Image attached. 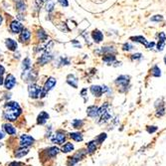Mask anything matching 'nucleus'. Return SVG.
I'll list each match as a JSON object with an SVG mask.
<instances>
[{"label": "nucleus", "instance_id": "nucleus-1", "mask_svg": "<svg viewBox=\"0 0 166 166\" xmlns=\"http://www.w3.org/2000/svg\"><path fill=\"white\" fill-rule=\"evenodd\" d=\"M22 113V108L16 102H7L4 105L3 118L7 121H16Z\"/></svg>", "mask_w": 166, "mask_h": 166}, {"label": "nucleus", "instance_id": "nucleus-2", "mask_svg": "<svg viewBox=\"0 0 166 166\" xmlns=\"http://www.w3.org/2000/svg\"><path fill=\"white\" fill-rule=\"evenodd\" d=\"M88 155L87 149L82 148L80 150L76 151L72 156H70L67 160V166H75L76 164H78L81 160H83L85 157Z\"/></svg>", "mask_w": 166, "mask_h": 166}, {"label": "nucleus", "instance_id": "nucleus-3", "mask_svg": "<svg viewBox=\"0 0 166 166\" xmlns=\"http://www.w3.org/2000/svg\"><path fill=\"white\" fill-rule=\"evenodd\" d=\"M129 79H130L129 76H126V75L119 76V77L116 78V80L115 81V84L118 88V91L121 92H127L128 87H129V82H130Z\"/></svg>", "mask_w": 166, "mask_h": 166}, {"label": "nucleus", "instance_id": "nucleus-4", "mask_svg": "<svg viewBox=\"0 0 166 166\" xmlns=\"http://www.w3.org/2000/svg\"><path fill=\"white\" fill-rule=\"evenodd\" d=\"M66 134H67L66 131H64L62 129L56 130V132L51 135V141L54 144H57V145H62L67 140Z\"/></svg>", "mask_w": 166, "mask_h": 166}, {"label": "nucleus", "instance_id": "nucleus-5", "mask_svg": "<svg viewBox=\"0 0 166 166\" xmlns=\"http://www.w3.org/2000/svg\"><path fill=\"white\" fill-rule=\"evenodd\" d=\"M60 152V149L58 147H56V146H51V147H48L44 149V150L42 151V158L43 159H47V160H50V159H54L57 155L59 154Z\"/></svg>", "mask_w": 166, "mask_h": 166}, {"label": "nucleus", "instance_id": "nucleus-6", "mask_svg": "<svg viewBox=\"0 0 166 166\" xmlns=\"http://www.w3.org/2000/svg\"><path fill=\"white\" fill-rule=\"evenodd\" d=\"M42 91H43V88H41L40 86L36 85V84H30L28 87L29 97H32V99L41 97V96H42Z\"/></svg>", "mask_w": 166, "mask_h": 166}, {"label": "nucleus", "instance_id": "nucleus-7", "mask_svg": "<svg viewBox=\"0 0 166 166\" xmlns=\"http://www.w3.org/2000/svg\"><path fill=\"white\" fill-rule=\"evenodd\" d=\"M34 142V137L29 134H22L19 137V146H22V147H30L33 145Z\"/></svg>", "mask_w": 166, "mask_h": 166}, {"label": "nucleus", "instance_id": "nucleus-8", "mask_svg": "<svg viewBox=\"0 0 166 166\" xmlns=\"http://www.w3.org/2000/svg\"><path fill=\"white\" fill-rule=\"evenodd\" d=\"M57 84V81L55 80L54 78H49L47 81H46L44 87H43V91H42V96L41 97H44L46 95L48 94L49 92L51 91V89H53L54 87L56 86Z\"/></svg>", "mask_w": 166, "mask_h": 166}, {"label": "nucleus", "instance_id": "nucleus-9", "mask_svg": "<svg viewBox=\"0 0 166 166\" xmlns=\"http://www.w3.org/2000/svg\"><path fill=\"white\" fill-rule=\"evenodd\" d=\"M155 108H156L155 115H156L157 118H161V116L165 115V105L162 100H157L155 102Z\"/></svg>", "mask_w": 166, "mask_h": 166}, {"label": "nucleus", "instance_id": "nucleus-10", "mask_svg": "<svg viewBox=\"0 0 166 166\" xmlns=\"http://www.w3.org/2000/svg\"><path fill=\"white\" fill-rule=\"evenodd\" d=\"M36 78H37V73L35 72V71H30L29 69L23 72L22 79H23V81L27 82V83H31V82L35 81Z\"/></svg>", "mask_w": 166, "mask_h": 166}, {"label": "nucleus", "instance_id": "nucleus-11", "mask_svg": "<svg viewBox=\"0 0 166 166\" xmlns=\"http://www.w3.org/2000/svg\"><path fill=\"white\" fill-rule=\"evenodd\" d=\"M130 40H132L133 42H137V43H140V44H143L145 46L147 49H152L154 47V42H151L149 43L146 41V39L142 36H136V37H130Z\"/></svg>", "mask_w": 166, "mask_h": 166}, {"label": "nucleus", "instance_id": "nucleus-12", "mask_svg": "<svg viewBox=\"0 0 166 166\" xmlns=\"http://www.w3.org/2000/svg\"><path fill=\"white\" fill-rule=\"evenodd\" d=\"M16 85V79L13 75L9 74L6 77V79H5L4 81V87L5 89H7V91H10V89H12L13 88L15 87Z\"/></svg>", "mask_w": 166, "mask_h": 166}, {"label": "nucleus", "instance_id": "nucleus-13", "mask_svg": "<svg viewBox=\"0 0 166 166\" xmlns=\"http://www.w3.org/2000/svg\"><path fill=\"white\" fill-rule=\"evenodd\" d=\"M2 128H3L5 133H7L8 135H11V136H15L16 133H17L16 127L12 123H10V122H6V123L2 124Z\"/></svg>", "mask_w": 166, "mask_h": 166}, {"label": "nucleus", "instance_id": "nucleus-14", "mask_svg": "<svg viewBox=\"0 0 166 166\" xmlns=\"http://www.w3.org/2000/svg\"><path fill=\"white\" fill-rule=\"evenodd\" d=\"M87 115L88 116L92 118H99L100 115V108L97 105H89V107L87 108Z\"/></svg>", "mask_w": 166, "mask_h": 166}, {"label": "nucleus", "instance_id": "nucleus-15", "mask_svg": "<svg viewBox=\"0 0 166 166\" xmlns=\"http://www.w3.org/2000/svg\"><path fill=\"white\" fill-rule=\"evenodd\" d=\"M28 153H29V147H22V146H19L17 149H15L14 156L16 158H22V157L26 156Z\"/></svg>", "mask_w": 166, "mask_h": 166}, {"label": "nucleus", "instance_id": "nucleus-16", "mask_svg": "<svg viewBox=\"0 0 166 166\" xmlns=\"http://www.w3.org/2000/svg\"><path fill=\"white\" fill-rule=\"evenodd\" d=\"M49 118H50V115H49L48 113H46L44 110L41 111L37 116V123L40 124V126H43V124H45L48 121Z\"/></svg>", "mask_w": 166, "mask_h": 166}, {"label": "nucleus", "instance_id": "nucleus-17", "mask_svg": "<svg viewBox=\"0 0 166 166\" xmlns=\"http://www.w3.org/2000/svg\"><path fill=\"white\" fill-rule=\"evenodd\" d=\"M97 148V143L96 140H91L89 142L87 143V152H88L89 155H92L96 152Z\"/></svg>", "mask_w": 166, "mask_h": 166}, {"label": "nucleus", "instance_id": "nucleus-18", "mask_svg": "<svg viewBox=\"0 0 166 166\" xmlns=\"http://www.w3.org/2000/svg\"><path fill=\"white\" fill-rule=\"evenodd\" d=\"M10 29H11V31L13 33L18 34V33H20V32H22L23 26H22V24L20 22H18V21H13V22L10 24Z\"/></svg>", "mask_w": 166, "mask_h": 166}, {"label": "nucleus", "instance_id": "nucleus-19", "mask_svg": "<svg viewBox=\"0 0 166 166\" xmlns=\"http://www.w3.org/2000/svg\"><path fill=\"white\" fill-rule=\"evenodd\" d=\"M69 137L72 140L76 141V142H82L84 140V135L83 133L80 131H75V132H71L69 134Z\"/></svg>", "mask_w": 166, "mask_h": 166}, {"label": "nucleus", "instance_id": "nucleus-20", "mask_svg": "<svg viewBox=\"0 0 166 166\" xmlns=\"http://www.w3.org/2000/svg\"><path fill=\"white\" fill-rule=\"evenodd\" d=\"M91 92L97 97H102L103 95L102 87H100V86H92L91 87Z\"/></svg>", "mask_w": 166, "mask_h": 166}, {"label": "nucleus", "instance_id": "nucleus-21", "mask_svg": "<svg viewBox=\"0 0 166 166\" xmlns=\"http://www.w3.org/2000/svg\"><path fill=\"white\" fill-rule=\"evenodd\" d=\"M52 58H53V56H52L49 52H46L44 55L41 56V58L39 59L38 63H39V65H45V64H47L48 62H50Z\"/></svg>", "mask_w": 166, "mask_h": 166}, {"label": "nucleus", "instance_id": "nucleus-22", "mask_svg": "<svg viewBox=\"0 0 166 166\" xmlns=\"http://www.w3.org/2000/svg\"><path fill=\"white\" fill-rule=\"evenodd\" d=\"M5 45H6L8 50L10 51H16V49H17V42L13 39H6Z\"/></svg>", "mask_w": 166, "mask_h": 166}, {"label": "nucleus", "instance_id": "nucleus-23", "mask_svg": "<svg viewBox=\"0 0 166 166\" xmlns=\"http://www.w3.org/2000/svg\"><path fill=\"white\" fill-rule=\"evenodd\" d=\"M74 149H75V146L72 142H66L62 146L61 151L63 152V153H70V152H72Z\"/></svg>", "mask_w": 166, "mask_h": 166}, {"label": "nucleus", "instance_id": "nucleus-24", "mask_svg": "<svg viewBox=\"0 0 166 166\" xmlns=\"http://www.w3.org/2000/svg\"><path fill=\"white\" fill-rule=\"evenodd\" d=\"M67 82L70 86H72L73 88L77 89L78 88V79L75 77L74 75H69L67 78Z\"/></svg>", "mask_w": 166, "mask_h": 166}, {"label": "nucleus", "instance_id": "nucleus-25", "mask_svg": "<svg viewBox=\"0 0 166 166\" xmlns=\"http://www.w3.org/2000/svg\"><path fill=\"white\" fill-rule=\"evenodd\" d=\"M92 39H94V41L96 43H100V41H102L103 39V35L100 31H99V30H95L94 32H92Z\"/></svg>", "mask_w": 166, "mask_h": 166}, {"label": "nucleus", "instance_id": "nucleus-26", "mask_svg": "<svg viewBox=\"0 0 166 166\" xmlns=\"http://www.w3.org/2000/svg\"><path fill=\"white\" fill-rule=\"evenodd\" d=\"M84 124H85V121H84L83 119L76 118L72 121V126L74 127L75 129H81L82 127L84 126Z\"/></svg>", "mask_w": 166, "mask_h": 166}, {"label": "nucleus", "instance_id": "nucleus-27", "mask_svg": "<svg viewBox=\"0 0 166 166\" xmlns=\"http://www.w3.org/2000/svg\"><path fill=\"white\" fill-rule=\"evenodd\" d=\"M30 37H31V33H30V31L28 29L22 30V33H21V35H20V40L22 41V42H26V41H28L30 39Z\"/></svg>", "mask_w": 166, "mask_h": 166}, {"label": "nucleus", "instance_id": "nucleus-28", "mask_svg": "<svg viewBox=\"0 0 166 166\" xmlns=\"http://www.w3.org/2000/svg\"><path fill=\"white\" fill-rule=\"evenodd\" d=\"M103 62H105V63H108V65H111L113 63V62L115 61V55H111V54H107L105 57L102 58Z\"/></svg>", "mask_w": 166, "mask_h": 166}, {"label": "nucleus", "instance_id": "nucleus-29", "mask_svg": "<svg viewBox=\"0 0 166 166\" xmlns=\"http://www.w3.org/2000/svg\"><path fill=\"white\" fill-rule=\"evenodd\" d=\"M107 137H108L107 133L102 132V133H100V134L97 135V136L96 138H95V140L97 141V145H100V144H102V143H103V141L107 139Z\"/></svg>", "mask_w": 166, "mask_h": 166}, {"label": "nucleus", "instance_id": "nucleus-30", "mask_svg": "<svg viewBox=\"0 0 166 166\" xmlns=\"http://www.w3.org/2000/svg\"><path fill=\"white\" fill-rule=\"evenodd\" d=\"M150 72H151V75L153 76V77L158 78V77H160V76H161V71H160V69H159L158 66H154V67L150 70Z\"/></svg>", "mask_w": 166, "mask_h": 166}, {"label": "nucleus", "instance_id": "nucleus-31", "mask_svg": "<svg viewBox=\"0 0 166 166\" xmlns=\"http://www.w3.org/2000/svg\"><path fill=\"white\" fill-rule=\"evenodd\" d=\"M30 68H31V60H30L29 58L24 59L23 64H22V69H23V71L29 70Z\"/></svg>", "mask_w": 166, "mask_h": 166}, {"label": "nucleus", "instance_id": "nucleus-32", "mask_svg": "<svg viewBox=\"0 0 166 166\" xmlns=\"http://www.w3.org/2000/svg\"><path fill=\"white\" fill-rule=\"evenodd\" d=\"M16 7L19 11H24L26 9V4L24 2V0H18L17 3H16Z\"/></svg>", "mask_w": 166, "mask_h": 166}, {"label": "nucleus", "instance_id": "nucleus-33", "mask_svg": "<svg viewBox=\"0 0 166 166\" xmlns=\"http://www.w3.org/2000/svg\"><path fill=\"white\" fill-rule=\"evenodd\" d=\"M37 35H38V39H40L41 41H45L47 39V34H46L43 30H39Z\"/></svg>", "mask_w": 166, "mask_h": 166}, {"label": "nucleus", "instance_id": "nucleus-34", "mask_svg": "<svg viewBox=\"0 0 166 166\" xmlns=\"http://www.w3.org/2000/svg\"><path fill=\"white\" fill-rule=\"evenodd\" d=\"M157 129H158V127L155 126H146V131H147L149 134H152V133L156 132Z\"/></svg>", "mask_w": 166, "mask_h": 166}, {"label": "nucleus", "instance_id": "nucleus-35", "mask_svg": "<svg viewBox=\"0 0 166 166\" xmlns=\"http://www.w3.org/2000/svg\"><path fill=\"white\" fill-rule=\"evenodd\" d=\"M54 6H55V3H54V1H52V0H50V1H48V4L47 6H46V8H47V11H52V10L54 9Z\"/></svg>", "mask_w": 166, "mask_h": 166}, {"label": "nucleus", "instance_id": "nucleus-36", "mask_svg": "<svg viewBox=\"0 0 166 166\" xmlns=\"http://www.w3.org/2000/svg\"><path fill=\"white\" fill-rule=\"evenodd\" d=\"M102 53H110L111 54V52H115V48L113 47H102Z\"/></svg>", "mask_w": 166, "mask_h": 166}, {"label": "nucleus", "instance_id": "nucleus-37", "mask_svg": "<svg viewBox=\"0 0 166 166\" xmlns=\"http://www.w3.org/2000/svg\"><path fill=\"white\" fill-rule=\"evenodd\" d=\"M163 20V16L162 15H155L153 17H151V21H154V22H159V21Z\"/></svg>", "mask_w": 166, "mask_h": 166}, {"label": "nucleus", "instance_id": "nucleus-38", "mask_svg": "<svg viewBox=\"0 0 166 166\" xmlns=\"http://www.w3.org/2000/svg\"><path fill=\"white\" fill-rule=\"evenodd\" d=\"M52 130H53V128H52L51 126H47V128H46L45 137H51V135H52Z\"/></svg>", "mask_w": 166, "mask_h": 166}, {"label": "nucleus", "instance_id": "nucleus-39", "mask_svg": "<svg viewBox=\"0 0 166 166\" xmlns=\"http://www.w3.org/2000/svg\"><path fill=\"white\" fill-rule=\"evenodd\" d=\"M102 91H103V94H107L108 97L111 95V89L107 86H102Z\"/></svg>", "mask_w": 166, "mask_h": 166}, {"label": "nucleus", "instance_id": "nucleus-40", "mask_svg": "<svg viewBox=\"0 0 166 166\" xmlns=\"http://www.w3.org/2000/svg\"><path fill=\"white\" fill-rule=\"evenodd\" d=\"M164 46H165L164 41H158V44H157V50L162 51L163 49H164Z\"/></svg>", "mask_w": 166, "mask_h": 166}, {"label": "nucleus", "instance_id": "nucleus-41", "mask_svg": "<svg viewBox=\"0 0 166 166\" xmlns=\"http://www.w3.org/2000/svg\"><path fill=\"white\" fill-rule=\"evenodd\" d=\"M133 49V46H131L130 44H124L123 47H122V50L123 51H130Z\"/></svg>", "mask_w": 166, "mask_h": 166}, {"label": "nucleus", "instance_id": "nucleus-42", "mask_svg": "<svg viewBox=\"0 0 166 166\" xmlns=\"http://www.w3.org/2000/svg\"><path fill=\"white\" fill-rule=\"evenodd\" d=\"M158 39H159V41H166V36H165V34L163 33V32H160L159 33V35H158Z\"/></svg>", "mask_w": 166, "mask_h": 166}, {"label": "nucleus", "instance_id": "nucleus-43", "mask_svg": "<svg viewBox=\"0 0 166 166\" xmlns=\"http://www.w3.org/2000/svg\"><path fill=\"white\" fill-rule=\"evenodd\" d=\"M8 166H23V164L21 162H18V161H13L11 163H9V165Z\"/></svg>", "mask_w": 166, "mask_h": 166}, {"label": "nucleus", "instance_id": "nucleus-44", "mask_svg": "<svg viewBox=\"0 0 166 166\" xmlns=\"http://www.w3.org/2000/svg\"><path fill=\"white\" fill-rule=\"evenodd\" d=\"M141 54L137 53V54H134V55L131 56V60H138V59H141Z\"/></svg>", "mask_w": 166, "mask_h": 166}, {"label": "nucleus", "instance_id": "nucleus-45", "mask_svg": "<svg viewBox=\"0 0 166 166\" xmlns=\"http://www.w3.org/2000/svg\"><path fill=\"white\" fill-rule=\"evenodd\" d=\"M58 1H59V3L61 4L62 6H64V7H67L68 5H69L67 0H58Z\"/></svg>", "mask_w": 166, "mask_h": 166}, {"label": "nucleus", "instance_id": "nucleus-46", "mask_svg": "<svg viewBox=\"0 0 166 166\" xmlns=\"http://www.w3.org/2000/svg\"><path fill=\"white\" fill-rule=\"evenodd\" d=\"M5 73V69L2 65H0V76H2Z\"/></svg>", "mask_w": 166, "mask_h": 166}, {"label": "nucleus", "instance_id": "nucleus-47", "mask_svg": "<svg viewBox=\"0 0 166 166\" xmlns=\"http://www.w3.org/2000/svg\"><path fill=\"white\" fill-rule=\"evenodd\" d=\"M4 137H5V133L2 130H0V140H2Z\"/></svg>", "mask_w": 166, "mask_h": 166}, {"label": "nucleus", "instance_id": "nucleus-48", "mask_svg": "<svg viewBox=\"0 0 166 166\" xmlns=\"http://www.w3.org/2000/svg\"><path fill=\"white\" fill-rule=\"evenodd\" d=\"M88 92V89H84L83 91L81 92V95H82V97H86V92Z\"/></svg>", "mask_w": 166, "mask_h": 166}, {"label": "nucleus", "instance_id": "nucleus-49", "mask_svg": "<svg viewBox=\"0 0 166 166\" xmlns=\"http://www.w3.org/2000/svg\"><path fill=\"white\" fill-rule=\"evenodd\" d=\"M4 84V81H3V78H2V76H0V86L3 85Z\"/></svg>", "mask_w": 166, "mask_h": 166}, {"label": "nucleus", "instance_id": "nucleus-50", "mask_svg": "<svg viewBox=\"0 0 166 166\" xmlns=\"http://www.w3.org/2000/svg\"><path fill=\"white\" fill-rule=\"evenodd\" d=\"M1 23H2V17H1V15H0V25H1Z\"/></svg>", "mask_w": 166, "mask_h": 166}, {"label": "nucleus", "instance_id": "nucleus-51", "mask_svg": "<svg viewBox=\"0 0 166 166\" xmlns=\"http://www.w3.org/2000/svg\"><path fill=\"white\" fill-rule=\"evenodd\" d=\"M164 62H165V64H166V56H165V58H164Z\"/></svg>", "mask_w": 166, "mask_h": 166}, {"label": "nucleus", "instance_id": "nucleus-52", "mask_svg": "<svg viewBox=\"0 0 166 166\" xmlns=\"http://www.w3.org/2000/svg\"><path fill=\"white\" fill-rule=\"evenodd\" d=\"M43 1H46V0H43Z\"/></svg>", "mask_w": 166, "mask_h": 166}]
</instances>
